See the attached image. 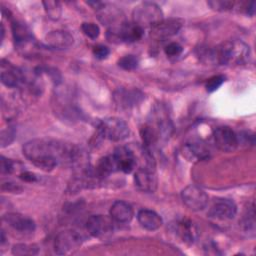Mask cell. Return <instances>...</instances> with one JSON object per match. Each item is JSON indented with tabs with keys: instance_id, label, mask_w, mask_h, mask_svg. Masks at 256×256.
<instances>
[{
	"instance_id": "cell-33",
	"label": "cell",
	"mask_w": 256,
	"mask_h": 256,
	"mask_svg": "<svg viewBox=\"0 0 256 256\" xmlns=\"http://www.w3.org/2000/svg\"><path fill=\"white\" fill-rule=\"evenodd\" d=\"M109 53H110L109 48L104 45H101V44L96 45L93 48V54L97 59H105V58H107Z\"/></svg>"
},
{
	"instance_id": "cell-1",
	"label": "cell",
	"mask_w": 256,
	"mask_h": 256,
	"mask_svg": "<svg viewBox=\"0 0 256 256\" xmlns=\"http://www.w3.org/2000/svg\"><path fill=\"white\" fill-rule=\"evenodd\" d=\"M23 154L38 168L49 171L59 164H83V152L76 146L50 138H38L23 146Z\"/></svg>"
},
{
	"instance_id": "cell-32",
	"label": "cell",
	"mask_w": 256,
	"mask_h": 256,
	"mask_svg": "<svg viewBox=\"0 0 256 256\" xmlns=\"http://www.w3.org/2000/svg\"><path fill=\"white\" fill-rule=\"evenodd\" d=\"M182 50H183L182 46L177 42H170L164 48L166 55L170 56V57H175V56L180 55Z\"/></svg>"
},
{
	"instance_id": "cell-16",
	"label": "cell",
	"mask_w": 256,
	"mask_h": 256,
	"mask_svg": "<svg viewBox=\"0 0 256 256\" xmlns=\"http://www.w3.org/2000/svg\"><path fill=\"white\" fill-rule=\"evenodd\" d=\"M110 217L114 222L128 223L133 218V209L125 201H115L110 208Z\"/></svg>"
},
{
	"instance_id": "cell-3",
	"label": "cell",
	"mask_w": 256,
	"mask_h": 256,
	"mask_svg": "<svg viewBox=\"0 0 256 256\" xmlns=\"http://www.w3.org/2000/svg\"><path fill=\"white\" fill-rule=\"evenodd\" d=\"M163 20V12L160 7L152 2H143L133 11V22L144 27H153Z\"/></svg>"
},
{
	"instance_id": "cell-6",
	"label": "cell",
	"mask_w": 256,
	"mask_h": 256,
	"mask_svg": "<svg viewBox=\"0 0 256 256\" xmlns=\"http://www.w3.org/2000/svg\"><path fill=\"white\" fill-rule=\"evenodd\" d=\"M183 203L193 211L203 210L207 204L209 197L207 193L197 185H188L181 192Z\"/></svg>"
},
{
	"instance_id": "cell-19",
	"label": "cell",
	"mask_w": 256,
	"mask_h": 256,
	"mask_svg": "<svg viewBox=\"0 0 256 256\" xmlns=\"http://www.w3.org/2000/svg\"><path fill=\"white\" fill-rule=\"evenodd\" d=\"M174 231L177 235L185 242L192 243L195 241L197 237V228L196 226L189 220H181L173 224Z\"/></svg>"
},
{
	"instance_id": "cell-14",
	"label": "cell",
	"mask_w": 256,
	"mask_h": 256,
	"mask_svg": "<svg viewBox=\"0 0 256 256\" xmlns=\"http://www.w3.org/2000/svg\"><path fill=\"white\" fill-rule=\"evenodd\" d=\"M113 156L117 162L119 171L130 173L136 166L137 159L132 150L128 147H118L115 149Z\"/></svg>"
},
{
	"instance_id": "cell-26",
	"label": "cell",
	"mask_w": 256,
	"mask_h": 256,
	"mask_svg": "<svg viewBox=\"0 0 256 256\" xmlns=\"http://www.w3.org/2000/svg\"><path fill=\"white\" fill-rule=\"evenodd\" d=\"M38 251V246L34 244H16L12 248L14 255H36Z\"/></svg>"
},
{
	"instance_id": "cell-31",
	"label": "cell",
	"mask_w": 256,
	"mask_h": 256,
	"mask_svg": "<svg viewBox=\"0 0 256 256\" xmlns=\"http://www.w3.org/2000/svg\"><path fill=\"white\" fill-rule=\"evenodd\" d=\"M208 5L215 10L218 11H226L230 10L234 6V2L232 1H209Z\"/></svg>"
},
{
	"instance_id": "cell-35",
	"label": "cell",
	"mask_w": 256,
	"mask_h": 256,
	"mask_svg": "<svg viewBox=\"0 0 256 256\" xmlns=\"http://www.w3.org/2000/svg\"><path fill=\"white\" fill-rule=\"evenodd\" d=\"M2 190H7L8 192H20L22 190V188L17 184L14 183L12 181H8V182H4L2 184Z\"/></svg>"
},
{
	"instance_id": "cell-21",
	"label": "cell",
	"mask_w": 256,
	"mask_h": 256,
	"mask_svg": "<svg viewBox=\"0 0 256 256\" xmlns=\"http://www.w3.org/2000/svg\"><path fill=\"white\" fill-rule=\"evenodd\" d=\"M116 171H119V169H118L117 162L112 154L100 159L95 169V174L98 178H104Z\"/></svg>"
},
{
	"instance_id": "cell-23",
	"label": "cell",
	"mask_w": 256,
	"mask_h": 256,
	"mask_svg": "<svg viewBox=\"0 0 256 256\" xmlns=\"http://www.w3.org/2000/svg\"><path fill=\"white\" fill-rule=\"evenodd\" d=\"M142 94L137 90H119L115 95V100L120 106L130 107L140 101Z\"/></svg>"
},
{
	"instance_id": "cell-5",
	"label": "cell",
	"mask_w": 256,
	"mask_h": 256,
	"mask_svg": "<svg viewBox=\"0 0 256 256\" xmlns=\"http://www.w3.org/2000/svg\"><path fill=\"white\" fill-rule=\"evenodd\" d=\"M144 29L134 22H122L118 26L111 27L108 31L110 41L119 40L120 42H135L142 38Z\"/></svg>"
},
{
	"instance_id": "cell-17",
	"label": "cell",
	"mask_w": 256,
	"mask_h": 256,
	"mask_svg": "<svg viewBox=\"0 0 256 256\" xmlns=\"http://www.w3.org/2000/svg\"><path fill=\"white\" fill-rule=\"evenodd\" d=\"M137 219L140 225L149 231L157 230L163 224V220L158 213L150 209H141L137 213Z\"/></svg>"
},
{
	"instance_id": "cell-4",
	"label": "cell",
	"mask_w": 256,
	"mask_h": 256,
	"mask_svg": "<svg viewBox=\"0 0 256 256\" xmlns=\"http://www.w3.org/2000/svg\"><path fill=\"white\" fill-rule=\"evenodd\" d=\"M98 130L102 137L116 142L126 139L130 133L128 124L118 117L103 119L99 123Z\"/></svg>"
},
{
	"instance_id": "cell-8",
	"label": "cell",
	"mask_w": 256,
	"mask_h": 256,
	"mask_svg": "<svg viewBox=\"0 0 256 256\" xmlns=\"http://www.w3.org/2000/svg\"><path fill=\"white\" fill-rule=\"evenodd\" d=\"M213 139L217 148L223 152H232L239 145L237 134L227 126L216 128L213 133Z\"/></svg>"
},
{
	"instance_id": "cell-12",
	"label": "cell",
	"mask_w": 256,
	"mask_h": 256,
	"mask_svg": "<svg viewBox=\"0 0 256 256\" xmlns=\"http://www.w3.org/2000/svg\"><path fill=\"white\" fill-rule=\"evenodd\" d=\"M182 26L179 19H163L151 28V35L156 39H165L176 34Z\"/></svg>"
},
{
	"instance_id": "cell-36",
	"label": "cell",
	"mask_w": 256,
	"mask_h": 256,
	"mask_svg": "<svg viewBox=\"0 0 256 256\" xmlns=\"http://www.w3.org/2000/svg\"><path fill=\"white\" fill-rule=\"evenodd\" d=\"M20 178L26 182H34L37 180V177L35 174L28 172V171H24L20 174Z\"/></svg>"
},
{
	"instance_id": "cell-34",
	"label": "cell",
	"mask_w": 256,
	"mask_h": 256,
	"mask_svg": "<svg viewBox=\"0 0 256 256\" xmlns=\"http://www.w3.org/2000/svg\"><path fill=\"white\" fill-rule=\"evenodd\" d=\"M14 171V163L10 160L1 156V173L2 174H10Z\"/></svg>"
},
{
	"instance_id": "cell-30",
	"label": "cell",
	"mask_w": 256,
	"mask_h": 256,
	"mask_svg": "<svg viewBox=\"0 0 256 256\" xmlns=\"http://www.w3.org/2000/svg\"><path fill=\"white\" fill-rule=\"evenodd\" d=\"M15 137V130L13 127L9 126L8 129L6 130H2L1 132V146L5 147L7 145H9Z\"/></svg>"
},
{
	"instance_id": "cell-27",
	"label": "cell",
	"mask_w": 256,
	"mask_h": 256,
	"mask_svg": "<svg viewBox=\"0 0 256 256\" xmlns=\"http://www.w3.org/2000/svg\"><path fill=\"white\" fill-rule=\"evenodd\" d=\"M118 65L124 70H134L139 65V59L134 55H125L119 59Z\"/></svg>"
},
{
	"instance_id": "cell-10",
	"label": "cell",
	"mask_w": 256,
	"mask_h": 256,
	"mask_svg": "<svg viewBox=\"0 0 256 256\" xmlns=\"http://www.w3.org/2000/svg\"><path fill=\"white\" fill-rule=\"evenodd\" d=\"M135 186L143 192L153 193L157 187V179L152 166H143L136 170L134 174Z\"/></svg>"
},
{
	"instance_id": "cell-11",
	"label": "cell",
	"mask_w": 256,
	"mask_h": 256,
	"mask_svg": "<svg viewBox=\"0 0 256 256\" xmlns=\"http://www.w3.org/2000/svg\"><path fill=\"white\" fill-rule=\"evenodd\" d=\"M112 218L103 215H92L86 221L88 233L94 237H103L109 234L113 229Z\"/></svg>"
},
{
	"instance_id": "cell-29",
	"label": "cell",
	"mask_w": 256,
	"mask_h": 256,
	"mask_svg": "<svg viewBox=\"0 0 256 256\" xmlns=\"http://www.w3.org/2000/svg\"><path fill=\"white\" fill-rule=\"evenodd\" d=\"M225 81V77L223 75H215L211 78H209L205 84V88L207 92H214L217 90Z\"/></svg>"
},
{
	"instance_id": "cell-22",
	"label": "cell",
	"mask_w": 256,
	"mask_h": 256,
	"mask_svg": "<svg viewBox=\"0 0 256 256\" xmlns=\"http://www.w3.org/2000/svg\"><path fill=\"white\" fill-rule=\"evenodd\" d=\"M12 33L15 43L19 46L26 45L30 43L33 39L32 33L29 30V28L25 24L18 21L12 23Z\"/></svg>"
},
{
	"instance_id": "cell-13",
	"label": "cell",
	"mask_w": 256,
	"mask_h": 256,
	"mask_svg": "<svg viewBox=\"0 0 256 256\" xmlns=\"http://www.w3.org/2000/svg\"><path fill=\"white\" fill-rule=\"evenodd\" d=\"M74 42L73 36L64 30H54L45 36V44L49 48L63 50L69 48Z\"/></svg>"
},
{
	"instance_id": "cell-28",
	"label": "cell",
	"mask_w": 256,
	"mask_h": 256,
	"mask_svg": "<svg viewBox=\"0 0 256 256\" xmlns=\"http://www.w3.org/2000/svg\"><path fill=\"white\" fill-rule=\"evenodd\" d=\"M81 29H82L83 33L90 39H96V38H98V36L100 34L99 26L92 22H84L81 25Z\"/></svg>"
},
{
	"instance_id": "cell-15",
	"label": "cell",
	"mask_w": 256,
	"mask_h": 256,
	"mask_svg": "<svg viewBox=\"0 0 256 256\" xmlns=\"http://www.w3.org/2000/svg\"><path fill=\"white\" fill-rule=\"evenodd\" d=\"M3 220L14 230L29 233L35 230V222L27 216L19 213H7L3 216Z\"/></svg>"
},
{
	"instance_id": "cell-25",
	"label": "cell",
	"mask_w": 256,
	"mask_h": 256,
	"mask_svg": "<svg viewBox=\"0 0 256 256\" xmlns=\"http://www.w3.org/2000/svg\"><path fill=\"white\" fill-rule=\"evenodd\" d=\"M254 204L251 205L244 214V217L242 219V225L246 232L248 233H254L255 231V209Z\"/></svg>"
},
{
	"instance_id": "cell-2",
	"label": "cell",
	"mask_w": 256,
	"mask_h": 256,
	"mask_svg": "<svg viewBox=\"0 0 256 256\" xmlns=\"http://www.w3.org/2000/svg\"><path fill=\"white\" fill-rule=\"evenodd\" d=\"M215 62L222 65H240L250 57V48L241 40H229L214 48Z\"/></svg>"
},
{
	"instance_id": "cell-24",
	"label": "cell",
	"mask_w": 256,
	"mask_h": 256,
	"mask_svg": "<svg viewBox=\"0 0 256 256\" xmlns=\"http://www.w3.org/2000/svg\"><path fill=\"white\" fill-rule=\"evenodd\" d=\"M45 12L52 20H58L62 13V7L58 1H43L42 2Z\"/></svg>"
},
{
	"instance_id": "cell-9",
	"label": "cell",
	"mask_w": 256,
	"mask_h": 256,
	"mask_svg": "<svg viewBox=\"0 0 256 256\" xmlns=\"http://www.w3.org/2000/svg\"><path fill=\"white\" fill-rule=\"evenodd\" d=\"M237 213L236 204L226 198H217L213 201L208 215L212 218L219 219V220H228L235 217Z\"/></svg>"
},
{
	"instance_id": "cell-18",
	"label": "cell",
	"mask_w": 256,
	"mask_h": 256,
	"mask_svg": "<svg viewBox=\"0 0 256 256\" xmlns=\"http://www.w3.org/2000/svg\"><path fill=\"white\" fill-rule=\"evenodd\" d=\"M1 81L2 83L10 88L18 86L23 81L22 72L10 63L4 64L2 60L1 64Z\"/></svg>"
},
{
	"instance_id": "cell-7",
	"label": "cell",
	"mask_w": 256,
	"mask_h": 256,
	"mask_svg": "<svg viewBox=\"0 0 256 256\" xmlns=\"http://www.w3.org/2000/svg\"><path fill=\"white\" fill-rule=\"evenodd\" d=\"M82 236L75 230H64L61 231L54 241V250L58 255L67 254L82 244Z\"/></svg>"
},
{
	"instance_id": "cell-20",
	"label": "cell",
	"mask_w": 256,
	"mask_h": 256,
	"mask_svg": "<svg viewBox=\"0 0 256 256\" xmlns=\"http://www.w3.org/2000/svg\"><path fill=\"white\" fill-rule=\"evenodd\" d=\"M184 155L189 160H204L209 157V149L204 143L192 141L184 146Z\"/></svg>"
}]
</instances>
